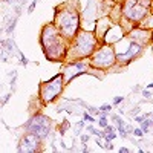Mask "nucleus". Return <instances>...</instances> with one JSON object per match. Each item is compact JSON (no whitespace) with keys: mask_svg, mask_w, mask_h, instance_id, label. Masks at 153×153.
<instances>
[{"mask_svg":"<svg viewBox=\"0 0 153 153\" xmlns=\"http://www.w3.org/2000/svg\"><path fill=\"white\" fill-rule=\"evenodd\" d=\"M42 44H43L46 57L51 58V60H60L66 49L60 31L54 25L44 26L43 34H42Z\"/></svg>","mask_w":153,"mask_h":153,"instance_id":"f257e3e1","label":"nucleus"},{"mask_svg":"<svg viewBox=\"0 0 153 153\" xmlns=\"http://www.w3.org/2000/svg\"><path fill=\"white\" fill-rule=\"evenodd\" d=\"M78 21L80 17H78V11L75 8H64V9L60 8L55 14L57 28L66 38H74L76 35Z\"/></svg>","mask_w":153,"mask_h":153,"instance_id":"f03ea898","label":"nucleus"},{"mask_svg":"<svg viewBox=\"0 0 153 153\" xmlns=\"http://www.w3.org/2000/svg\"><path fill=\"white\" fill-rule=\"evenodd\" d=\"M95 44H97V38L93 37L92 32L80 31V32L75 35L74 48H72L70 54L75 55V57H78V58L87 57V55H91L92 51L95 49Z\"/></svg>","mask_w":153,"mask_h":153,"instance_id":"7ed1b4c3","label":"nucleus"},{"mask_svg":"<svg viewBox=\"0 0 153 153\" xmlns=\"http://www.w3.org/2000/svg\"><path fill=\"white\" fill-rule=\"evenodd\" d=\"M150 0H124L123 12L130 21H139L147 15Z\"/></svg>","mask_w":153,"mask_h":153,"instance_id":"20e7f679","label":"nucleus"},{"mask_svg":"<svg viewBox=\"0 0 153 153\" xmlns=\"http://www.w3.org/2000/svg\"><path fill=\"white\" fill-rule=\"evenodd\" d=\"M115 61H116L115 49L112 46H109V44H106V46H103L101 49H98L92 57V66L101 67V69L110 67Z\"/></svg>","mask_w":153,"mask_h":153,"instance_id":"39448f33","label":"nucleus"},{"mask_svg":"<svg viewBox=\"0 0 153 153\" xmlns=\"http://www.w3.org/2000/svg\"><path fill=\"white\" fill-rule=\"evenodd\" d=\"M63 84H64V78H63V74L54 76L51 81H46L42 86V98L44 103H49L52 100H55L57 95H60Z\"/></svg>","mask_w":153,"mask_h":153,"instance_id":"423d86ee","label":"nucleus"},{"mask_svg":"<svg viewBox=\"0 0 153 153\" xmlns=\"http://www.w3.org/2000/svg\"><path fill=\"white\" fill-rule=\"evenodd\" d=\"M26 130L34 135H37L38 138H44L51 130V121L48 116L44 115H35L32 119H29V123L26 124Z\"/></svg>","mask_w":153,"mask_h":153,"instance_id":"0eeeda50","label":"nucleus"},{"mask_svg":"<svg viewBox=\"0 0 153 153\" xmlns=\"http://www.w3.org/2000/svg\"><path fill=\"white\" fill-rule=\"evenodd\" d=\"M38 146H40V138L34 133H26L21 141L19 144V152H28V153H32V152H37L38 150Z\"/></svg>","mask_w":153,"mask_h":153,"instance_id":"6e6552de","label":"nucleus"},{"mask_svg":"<svg viewBox=\"0 0 153 153\" xmlns=\"http://www.w3.org/2000/svg\"><path fill=\"white\" fill-rule=\"evenodd\" d=\"M141 44L139 43H135V42H130L127 44V48H125L124 52H119L116 54V60L119 63H129L130 60H133L136 55H139V52H141Z\"/></svg>","mask_w":153,"mask_h":153,"instance_id":"1a4fd4ad","label":"nucleus"},{"mask_svg":"<svg viewBox=\"0 0 153 153\" xmlns=\"http://www.w3.org/2000/svg\"><path fill=\"white\" fill-rule=\"evenodd\" d=\"M86 67H87V64H84V63H75V64L69 66L64 72H63V78H64V81H69V80L74 78V76L80 75L81 72H84Z\"/></svg>","mask_w":153,"mask_h":153,"instance_id":"9d476101","label":"nucleus"},{"mask_svg":"<svg viewBox=\"0 0 153 153\" xmlns=\"http://www.w3.org/2000/svg\"><path fill=\"white\" fill-rule=\"evenodd\" d=\"M100 125H101V127H106V125H107V119H106V116H103V118L100 119Z\"/></svg>","mask_w":153,"mask_h":153,"instance_id":"9b49d317","label":"nucleus"},{"mask_svg":"<svg viewBox=\"0 0 153 153\" xmlns=\"http://www.w3.org/2000/svg\"><path fill=\"white\" fill-rule=\"evenodd\" d=\"M110 109H112V107H110L109 104H104V106H101V109H100V110H101V112H109Z\"/></svg>","mask_w":153,"mask_h":153,"instance_id":"f8f14e48","label":"nucleus"},{"mask_svg":"<svg viewBox=\"0 0 153 153\" xmlns=\"http://www.w3.org/2000/svg\"><path fill=\"white\" fill-rule=\"evenodd\" d=\"M133 133L136 135V136H142V129H135Z\"/></svg>","mask_w":153,"mask_h":153,"instance_id":"ddd939ff","label":"nucleus"},{"mask_svg":"<svg viewBox=\"0 0 153 153\" xmlns=\"http://www.w3.org/2000/svg\"><path fill=\"white\" fill-rule=\"evenodd\" d=\"M84 119H86V121H89V123H93V121H95V119H93L91 115H87V113H84Z\"/></svg>","mask_w":153,"mask_h":153,"instance_id":"4468645a","label":"nucleus"},{"mask_svg":"<svg viewBox=\"0 0 153 153\" xmlns=\"http://www.w3.org/2000/svg\"><path fill=\"white\" fill-rule=\"evenodd\" d=\"M35 5H37V0H34V2L31 3V6H29V9H28V11H29V12H32V11H34V8H35Z\"/></svg>","mask_w":153,"mask_h":153,"instance_id":"2eb2a0df","label":"nucleus"},{"mask_svg":"<svg viewBox=\"0 0 153 153\" xmlns=\"http://www.w3.org/2000/svg\"><path fill=\"white\" fill-rule=\"evenodd\" d=\"M121 101H123V98H121V97H116L115 100H113V103H115V104H118V103H121Z\"/></svg>","mask_w":153,"mask_h":153,"instance_id":"dca6fc26","label":"nucleus"},{"mask_svg":"<svg viewBox=\"0 0 153 153\" xmlns=\"http://www.w3.org/2000/svg\"><path fill=\"white\" fill-rule=\"evenodd\" d=\"M129 150H127V148H125V147H121L119 148V153H127Z\"/></svg>","mask_w":153,"mask_h":153,"instance_id":"f3484780","label":"nucleus"},{"mask_svg":"<svg viewBox=\"0 0 153 153\" xmlns=\"http://www.w3.org/2000/svg\"><path fill=\"white\" fill-rule=\"evenodd\" d=\"M142 93H144V97H147V98H148V97H150V92H147V91H144Z\"/></svg>","mask_w":153,"mask_h":153,"instance_id":"a211bd4d","label":"nucleus"},{"mask_svg":"<svg viewBox=\"0 0 153 153\" xmlns=\"http://www.w3.org/2000/svg\"><path fill=\"white\" fill-rule=\"evenodd\" d=\"M89 110H91V112H92V113H97V112H98L97 109H93V107H89Z\"/></svg>","mask_w":153,"mask_h":153,"instance_id":"6ab92c4d","label":"nucleus"},{"mask_svg":"<svg viewBox=\"0 0 153 153\" xmlns=\"http://www.w3.org/2000/svg\"><path fill=\"white\" fill-rule=\"evenodd\" d=\"M136 121H138V123H142V121H144V118H142V116H138V118H136Z\"/></svg>","mask_w":153,"mask_h":153,"instance_id":"aec40b11","label":"nucleus"},{"mask_svg":"<svg viewBox=\"0 0 153 153\" xmlns=\"http://www.w3.org/2000/svg\"><path fill=\"white\" fill-rule=\"evenodd\" d=\"M81 139H83V141H84V142H86V141H87V139H89V136H87V135H86V136H81Z\"/></svg>","mask_w":153,"mask_h":153,"instance_id":"412c9836","label":"nucleus"},{"mask_svg":"<svg viewBox=\"0 0 153 153\" xmlns=\"http://www.w3.org/2000/svg\"><path fill=\"white\" fill-rule=\"evenodd\" d=\"M115 2H123V0H115Z\"/></svg>","mask_w":153,"mask_h":153,"instance_id":"4be33fe9","label":"nucleus"}]
</instances>
